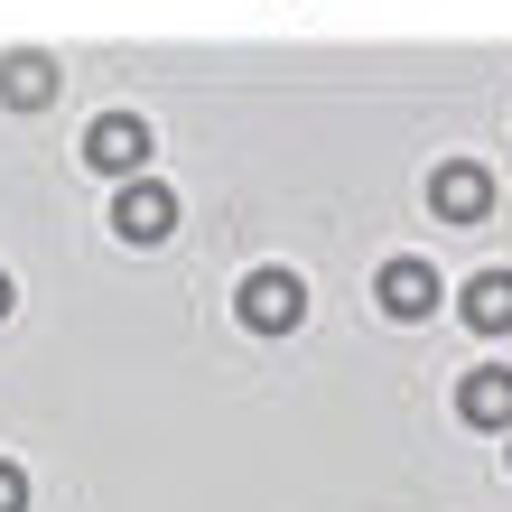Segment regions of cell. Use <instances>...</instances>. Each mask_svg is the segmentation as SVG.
I'll use <instances>...</instances> for the list:
<instances>
[{
    "instance_id": "cell-2",
    "label": "cell",
    "mask_w": 512,
    "mask_h": 512,
    "mask_svg": "<svg viewBox=\"0 0 512 512\" xmlns=\"http://www.w3.org/2000/svg\"><path fill=\"white\" fill-rule=\"evenodd\" d=\"M429 215L438 224H485L494 215V168L485 159H438L429 168Z\"/></svg>"
},
{
    "instance_id": "cell-3",
    "label": "cell",
    "mask_w": 512,
    "mask_h": 512,
    "mask_svg": "<svg viewBox=\"0 0 512 512\" xmlns=\"http://www.w3.org/2000/svg\"><path fill=\"white\" fill-rule=\"evenodd\" d=\"M84 168L140 177L149 168V122H140V112H94V122H84Z\"/></svg>"
},
{
    "instance_id": "cell-5",
    "label": "cell",
    "mask_w": 512,
    "mask_h": 512,
    "mask_svg": "<svg viewBox=\"0 0 512 512\" xmlns=\"http://www.w3.org/2000/svg\"><path fill=\"white\" fill-rule=\"evenodd\" d=\"M373 298H382V317H438V308H447V280H438V261L401 252V261H382Z\"/></svg>"
},
{
    "instance_id": "cell-4",
    "label": "cell",
    "mask_w": 512,
    "mask_h": 512,
    "mask_svg": "<svg viewBox=\"0 0 512 512\" xmlns=\"http://www.w3.org/2000/svg\"><path fill=\"white\" fill-rule=\"evenodd\" d=\"M112 233H122V243H168V233H177V196L149 168L122 177V196H112Z\"/></svg>"
},
{
    "instance_id": "cell-11",
    "label": "cell",
    "mask_w": 512,
    "mask_h": 512,
    "mask_svg": "<svg viewBox=\"0 0 512 512\" xmlns=\"http://www.w3.org/2000/svg\"><path fill=\"white\" fill-rule=\"evenodd\" d=\"M503 457H512V447H503Z\"/></svg>"
},
{
    "instance_id": "cell-8",
    "label": "cell",
    "mask_w": 512,
    "mask_h": 512,
    "mask_svg": "<svg viewBox=\"0 0 512 512\" xmlns=\"http://www.w3.org/2000/svg\"><path fill=\"white\" fill-rule=\"evenodd\" d=\"M457 317L475 326V336H512V270H475V280L457 289Z\"/></svg>"
},
{
    "instance_id": "cell-6",
    "label": "cell",
    "mask_w": 512,
    "mask_h": 512,
    "mask_svg": "<svg viewBox=\"0 0 512 512\" xmlns=\"http://www.w3.org/2000/svg\"><path fill=\"white\" fill-rule=\"evenodd\" d=\"M56 94H66V66H56L47 47H10L0 56V103L10 112H47Z\"/></svg>"
},
{
    "instance_id": "cell-10",
    "label": "cell",
    "mask_w": 512,
    "mask_h": 512,
    "mask_svg": "<svg viewBox=\"0 0 512 512\" xmlns=\"http://www.w3.org/2000/svg\"><path fill=\"white\" fill-rule=\"evenodd\" d=\"M10 308H19V289H10V270H0V326H10Z\"/></svg>"
},
{
    "instance_id": "cell-9",
    "label": "cell",
    "mask_w": 512,
    "mask_h": 512,
    "mask_svg": "<svg viewBox=\"0 0 512 512\" xmlns=\"http://www.w3.org/2000/svg\"><path fill=\"white\" fill-rule=\"evenodd\" d=\"M0 512H28V466L0 457Z\"/></svg>"
},
{
    "instance_id": "cell-1",
    "label": "cell",
    "mask_w": 512,
    "mask_h": 512,
    "mask_svg": "<svg viewBox=\"0 0 512 512\" xmlns=\"http://www.w3.org/2000/svg\"><path fill=\"white\" fill-rule=\"evenodd\" d=\"M233 317H243L252 336H298V326H308V280H298V270H243Z\"/></svg>"
},
{
    "instance_id": "cell-7",
    "label": "cell",
    "mask_w": 512,
    "mask_h": 512,
    "mask_svg": "<svg viewBox=\"0 0 512 512\" xmlns=\"http://www.w3.org/2000/svg\"><path fill=\"white\" fill-rule=\"evenodd\" d=\"M457 419H466V429H503L512 438V364H475L457 382Z\"/></svg>"
}]
</instances>
